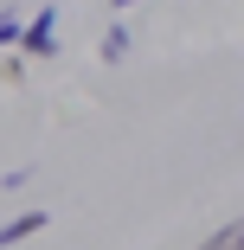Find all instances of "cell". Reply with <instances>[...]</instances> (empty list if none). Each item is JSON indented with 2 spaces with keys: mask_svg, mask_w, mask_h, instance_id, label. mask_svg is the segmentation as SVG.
Returning <instances> with one entry per match:
<instances>
[{
  "mask_svg": "<svg viewBox=\"0 0 244 250\" xmlns=\"http://www.w3.org/2000/svg\"><path fill=\"white\" fill-rule=\"evenodd\" d=\"M52 26H58V7H39L26 26H20V39L13 45H26V52L32 58H45V52H58V45H52Z\"/></svg>",
  "mask_w": 244,
  "mask_h": 250,
  "instance_id": "1",
  "label": "cell"
},
{
  "mask_svg": "<svg viewBox=\"0 0 244 250\" xmlns=\"http://www.w3.org/2000/svg\"><path fill=\"white\" fill-rule=\"evenodd\" d=\"M238 237H244V231H238V225H225V231H219V237H212L206 250H238Z\"/></svg>",
  "mask_w": 244,
  "mask_h": 250,
  "instance_id": "4",
  "label": "cell"
},
{
  "mask_svg": "<svg viewBox=\"0 0 244 250\" xmlns=\"http://www.w3.org/2000/svg\"><path fill=\"white\" fill-rule=\"evenodd\" d=\"M13 39H20V20H13V13H0V45H13Z\"/></svg>",
  "mask_w": 244,
  "mask_h": 250,
  "instance_id": "5",
  "label": "cell"
},
{
  "mask_svg": "<svg viewBox=\"0 0 244 250\" xmlns=\"http://www.w3.org/2000/svg\"><path fill=\"white\" fill-rule=\"evenodd\" d=\"M45 225H52L45 212H26V218H13V225H0V250H13L20 237H32V231H45Z\"/></svg>",
  "mask_w": 244,
  "mask_h": 250,
  "instance_id": "2",
  "label": "cell"
},
{
  "mask_svg": "<svg viewBox=\"0 0 244 250\" xmlns=\"http://www.w3.org/2000/svg\"><path fill=\"white\" fill-rule=\"evenodd\" d=\"M129 45H135V39H129L122 26H110L103 39H96V52H103V64H122V58H129Z\"/></svg>",
  "mask_w": 244,
  "mask_h": 250,
  "instance_id": "3",
  "label": "cell"
}]
</instances>
